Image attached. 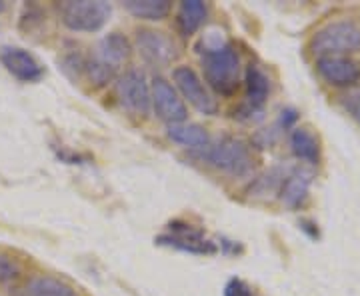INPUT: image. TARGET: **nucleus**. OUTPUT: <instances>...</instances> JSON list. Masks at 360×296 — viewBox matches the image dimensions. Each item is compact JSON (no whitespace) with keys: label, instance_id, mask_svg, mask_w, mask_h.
<instances>
[{"label":"nucleus","instance_id":"obj_1","mask_svg":"<svg viewBox=\"0 0 360 296\" xmlns=\"http://www.w3.org/2000/svg\"><path fill=\"white\" fill-rule=\"evenodd\" d=\"M202 70L208 86L220 96H232L240 86L243 63L231 42L214 51L202 52Z\"/></svg>","mask_w":360,"mask_h":296},{"label":"nucleus","instance_id":"obj_2","mask_svg":"<svg viewBox=\"0 0 360 296\" xmlns=\"http://www.w3.org/2000/svg\"><path fill=\"white\" fill-rule=\"evenodd\" d=\"M196 156L205 160L208 167L217 168L220 172L236 176V179L248 176L255 168V158L248 144L234 136H222L217 141H210L205 150L196 153Z\"/></svg>","mask_w":360,"mask_h":296},{"label":"nucleus","instance_id":"obj_3","mask_svg":"<svg viewBox=\"0 0 360 296\" xmlns=\"http://www.w3.org/2000/svg\"><path fill=\"white\" fill-rule=\"evenodd\" d=\"M310 52L321 56H345L360 51V26L352 20H335L319 28L309 44Z\"/></svg>","mask_w":360,"mask_h":296},{"label":"nucleus","instance_id":"obj_4","mask_svg":"<svg viewBox=\"0 0 360 296\" xmlns=\"http://www.w3.org/2000/svg\"><path fill=\"white\" fill-rule=\"evenodd\" d=\"M110 13V4L103 0H68L60 6V20L72 32H98Z\"/></svg>","mask_w":360,"mask_h":296},{"label":"nucleus","instance_id":"obj_5","mask_svg":"<svg viewBox=\"0 0 360 296\" xmlns=\"http://www.w3.org/2000/svg\"><path fill=\"white\" fill-rule=\"evenodd\" d=\"M172 80H174V89L179 91L180 98L194 106L200 115L214 116L219 112L217 98L206 89L202 78L198 77V72L193 66H176L172 70Z\"/></svg>","mask_w":360,"mask_h":296},{"label":"nucleus","instance_id":"obj_6","mask_svg":"<svg viewBox=\"0 0 360 296\" xmlns=\"http://www.w3.org/2000/svg\"><path fill=\"white\" fill-rule=\"evenodd\" d=\"M116 96L120 104L132 115L146 116L153 108L150 101V84L146 75L139 68H130L116 80Z\"/></svg>","mask_w":360,"mask_h":296},{"label":"nucleus","instance_id":"obj_7","mask_svg":"<svg viewBox=\"0 0 360 296\" xmlns=\"http://www.w3.org/2000/svg\"><path fill=\"white\" fill-rule=\"evenodd\" d=\"M150 101L155 115L167 124H180L186 122V104L180 98L179 91L168 82L167 78L155 77L150 84Z\"/></svg>","mask_w":360,"mask_h":296},{"label":"nucleus","instance_id":"obj_8","mask_svg":"<svg viewBox=\"0 0 360 296\" xmlns=\"http://www.w3.org/2000/svg\"><path fill=\"white\" fill-rule=\"evenodd\" d=\"M136 49L142 58L153 66H168L179 56L174 40L165 32L150 28H142L136 32Z\"/></svg>","mask_w":360,"mask_h":296},{"label":"nucleus","instance_id":"obj_9","mask_svg":"<svg viewBox=\"0 0 360 296\" xmlns=\"http://www.w3.org/2000/svg\"><path fill=\"white\" fill-rule=\"evenodd\" d=\"M0 65L20 82H39L44 77V66L40 65L39 58L32 52H28L22 46H13V44L0 46Z\"/></svg>","mask_w":360,"mask_h":296},{"label":"nucleus","instance_id":"obj_10","mask_svg":"<svg viewBox=\"0 0 360 296\" xmlns=\"http://www.w3.org/2000/svg\"><path fill=\"white\" fill-rule=\"evenodd\" d=\"M316 70L330 86L348 89L360 80V66L347 56H321L316 58Z\"/></svg>","mask_w":360,"mask_h":296},{"label":"nucleus","instance_id":"obj_11","mask_svg":"<svg viewBox=\"0 0 360 296\" xmlns=\"http://www.w3.org/2000/svg\"><path fill=\"white\" fill-rule=\"evenodd\" d=\"M132 54V44L130 40L120 34V32H110L104 39H101L98 46H96V58L104 63L110 68H118L120 65H124Z\"/></svg>","mask_w":360,"mask_h":296},{"label":"nucleus","instance_id":"obj_12","mask_svg":"<svg viewBox=\"0 0 360 296\" xmlns=\"http://www.w3.org/2000/svg\"><path fill=\"white\" fill-rule=\"evenodd\" d=\"M208 18V6L200 0H184L180 2L176 13V28L184 39L194 37Z\"/></svg>","mask_w":360,"mask_h":296},{"label":"nucleus","instance_id":"obj_13","mask_svg":"<svg viewBox=\"0 0 360 296\" xmlns=\"http://www.w3.org/2000/svg\"><path fill=\"white\" fill-rule=\"evenodd\" d=\"M290 150L298 160L307 162L310 167L321 165V141L307 127H298L290 132Z\"/></svg>","mask_w":360,"mask_h":296},{"label":"nucleus","instance_id":"obj_14","mask_svg":"<svg viewBox=\"0 0 360 296\" xmlns=\"http://www.w3.org/2000/svg\"><path fill=\"white\" fill-rule=\"evenodd\" d=\"M167 134L170 141L176 142L180 146H184V148H188V150H194V153L205 150L206 146L210 144V141H212L205 127L193 124V122L168 124Z\"/></svg>","mask_w":360,"mask_h":296},{"label":"nucleus","instance_id":"obj_15","mask_svg":"<svg viewBox=\"0 0 360 296\" xmlns=\"http://www.w3.org/2000/svg\"><path fill=\"white\" fill-rule=\"evenodd\" d=\"M310 184H312V174L307 170H295L286 174L283 186H281V200L290 208H300L307 202L310 194Z\"/></svg>","mask_w":360,"mask_h":296},{"label":"nucleus","instance_id":"obj_16","mask_svg":"<svg viewBox=\"0 0 360 296\" xmlns=\"http://www.w3.org/2000/svg\"><path fill=\"white\" fill-rule=\"evenodd\" d=\"M246 104L262 110L270 96V78L258 65H248L245 72Z\"/></svg>","mask_w":360,"mask_h":296},{"label":"nucleus","instance_id":"obj_17","mask_svg":"<svg viewBox=\"0 0 360 296\" xmlns=\"http://www.w3.org/2000/svg\"><path fill=\"white\" fill-rule=\"evenodd\" d=\"M156 245L168 246L180 252H188V255H214L217 245L206 240L205 234L200 236H174V234H160L156 238Z\"/></svg>","mask_w":360,"mask_h":296},{"label":"nucleus","instance_id":"obj_18","mask_svg":"<svg viewBox=\"0 0 360 296\" xmlns=\"http://www.w3.org/2000/svg\"><path fill=\"white\" fill-rule=\"evenodd\" d=\"M284 179H286V170L283 167H272L266 172H262L248 188V196L255 200H270L276 194L281 193Z\"/></svg>","mask_w":360,"mask_h":296},{"label":"nucleus","instance_id":"obj_19","mask_svg":"<svg viewBox=\"0 0 360 296\" xmlns=\"http://www.w3.org/2000/svg\"><path fill=\"white\" fill-rule=\"evenodd\" d=\"M122 6L132 16L141 20H150V22L165 20L168 18V14L172 13V2L168 0H124Z\"/></svg>","mask_w":360,"mask_h":296},{"label":"nucleus","instance_id":"obj_20","mask_svg":"<svg viewBox=\"0 0 360 296\" xmlns=\"http://www.w3.org/2000/svg\"><path fill=\"white\" fill-rule=\"evenodd\" d=\"M28 292L32 296H77L75 288L65 281L52 276H34L28 283Z\"/></svg>","mask_w":360,"mask_h":296},{"label":"nucleus","instance_id":"obj_21","mask_svg":"<svg viewBox=\"0 0 360 296\" xmlns=\"http://www.w3.org/2000/svg\"><path fill=\"white\" fill-rule=\"evenodd\" d=\"M116 70L101 63L96 56L94 58H86V65H84V77L89 78L92 86H104L108 84L112 78H115Z\"/></svg>","mask_w":360,"mask_h":296},{"label":"nucleus","instance_id":"obj_22","mask_svg":"<svg viewBox=\"0 0 360 296\" xmlns=\"http://www.w3.org/2000/svg\"><path fill=\"white\" fill-rule=\"evenodd\" d=\"M20 276V266L13 258L0 255V283H13Z\"/></svg>","mask_w":360,"mask_h":296},{"label":"nucleus","instance_id":"obj_23","mask_svg":"<svg viewBox=\"0 0 360 296\" xmlns=\"http://www.w3.org/2000/svg\"><path fill=\"white\" fill-rule=\"evenodd\" d=\"M342 106L347 108V112L356 122L360 124V89L359 91H352V92H348V94H345L342 96Z\"/></svg>","mask_w":360,"mask_h":296},{"label":"nucleus","instance_id":"obj_24","mask_svg":"<svg viewBox=\"0 0 360 296\" xmlns=\"http://www.w3.org/2000/svg\"><path fill=\"white\" fill-rule=\"evenodd\" d=\"M224 296H252L250 286L240 278H231L224 286Z\"/></svg>","mask_w":360,"mask_h":296},{"label":"nucleus","instance_id":"obj_25","mask_svg":"<svg viewBox=\"0 0 360 296\" xmlns=\"http://www.w3.org/2000/svg\"><path fill=\"white\" fill-rule=\"evenodd\" d=\"M232 118H236V120H243V122H252V120H258V118H262V110H258L255 106H250V104H240L236 110H234V115Z\"/></svg>","mask_w":360,"mask_h":296},{"label":"nucleus","instance_id":"obj_26","mask_svg":"<svg viewBox=\"0 0 360 296\" xmlns=\"http://www.w3.org/2000/svg\"><path fill=\"white\" fill-rule=\"evenodd\" d=\"M298 118H300V112L296 110V108H292V106H288V108H283L281 110V127L283 129H292L296 122H298Z\"/></svg>","mask_w":360,"mask_h":296},{"label":"nucleus","instance_id":"obj_27","mask_svg":"<svg viewBox=\"0 0 360 296\" xmlns=\"http://www.w3.org/2000/svg\"><path fill=\"white\" fill-rule=\"evenodd\" d=\"M276 142V132L270 130H258L257 136H255V144L258 148H266V146H272Z\"/></svg>","mask_w":360,"mask_h":296},{"label":"nucleus","instance_id":"obj_28","mask_svg":"<svg viewBox=\"0 0 360 296\" xmlns=\"http://www.w3.org/2000/svg\"><path fill=\"white\" fill-rule=\"evenodd\" d=\"M300 231H304L309 234L310 238H319V226L312 222V220H300Z\"/></svg>","mask_w":360,"mask_h":296},{"label":"nucleus","instance_id":"obj_29","mask_svg":"<svg viewBox=\"0 0 360 296\" xmlns=\"http://www.w3.org/2000/svg\"><path fill=\"white\" fill-rule=\"evenodd\" d=\"M220 246H222V250H224L226 255L243 252V246L238 245V243H234V240H226V238H222V240H220Z\"/></svg>","mask_w":360,"mask_h":296},{"label":"nucleus","instance_id":"obj_30","mask_svg":"<svg viewBox=\"0 0 360 296\" xmlns=\"http://www.w3.org/2000/svg\"><path fill=\"white\" fill-rule=\"evenodd\" d=\"M11 296H32L28 290H22V288H16L14 292H11Z\"/></svg>","mask_w":360,"mask_h":296},{"label":"nucleus","instance_id":"obj_31","mask_svg":"<svg viewBox=\"0 0 360 296\" xmlns=\"http://www.w3.org/2000/svg\"><path fill=\"white\" fill-rule=\"evenodd\" d=\"M4 11H6V2H2V0H0V14L4 13Z\"/></svg>","mask_w":360,"mask_h":296}]
</instances>
